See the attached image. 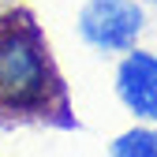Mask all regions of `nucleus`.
<instances>
[{"instance_id": "1", "label": "nucleus", "mask_w": 157, "mask_h": 157, "mask_svg": "<svg viewBox=\"0 0 157 157\" xmlns=\"http://www.w3.org/2000/svg\"><path fill=\"white\" fill-rule=\"evenodd\" d=\"M0 120L71 124L64 75L30 8L0 11Z\"/></svg>"}, {"instance_id": "2", "label": "nucleus", "mask_w": 157, "mask_h": 157, "mask_svg": "<svg viewBox=\"0 0 157 157\" xmlns=\"http://www.w3.org/2000/svg\"><path fill=\"white\" fill-rule=\"evenodd\" d=\"M75 30L86 49L120 56L139 45L146 30V4L142 0H82L75 11Z\"/></svg>"}, {"instance_id": "3", "label": "nucleus", "mask_w": 157, "mask_h": 157, "mask_svg": "<svg viewBox=\"0 0 157 157\" xmlns=\"http://www.w3.org/2000/svg\"><path fill=\"white\" fill-rule=\"evenodd\" d=\"M116 97L139 124H157V52L135 45L120 52L116 64Z\"/></svg>"}, {"instance_id": "4", "label": "nucleus", "mask_w": 157, "mask_h": 157, "mask_svg": "<svg viewBox=\"0 0 157 157\" xmlns=\"http://www.w3.org/2000/svg\"><path fill=\"white\" fill-rule=\"evenodd\" d=\"M109 157H157V124H135L109 142Z\"/></svg>"}, {"instance_id": "5", "label": "nucleus", "mask_w": 157, "mask_h": 157, "mask_svg": "<svg viewBox=\"0 0 157 157\" xmlns=\"http://www.w3.org/2000/svg\"><path fill=\"white\" fill-rule=\"evenodd\" d=\"M142 4H146V8H157V0H142Z\"/></svg>"}]
</instances>
